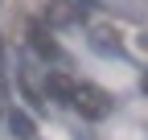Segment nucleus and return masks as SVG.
<instances>
[{"label": "nucleus", "mask_w": 148, "mask_h": 140, "mask_svg": "<svg viewBox=\"0 0 148 140\" xmlns=\"http://www.w3.org/2000/svg\"><path fill=\"white\" fill-rule=\"evenodd\" d=\"M8 132H12L16 140H37V124H33V115L21 111V107L8 111Z\"/></svg>", "instance_id": "obj_4"}, {"label": "nucleus", "mask_w": 148, "mask_h": 140, "mask_svg": "<svg viewBox=\"0 0 148 140\" xmlns=\"http://www.w3.org/2000/svg\"><path fill=\"white\" fill-rule=\"evenodd\" d=\"M78 16H82V8L70 4V0H62V4L49 8V25H70V21H78Z\"/></svg>", "instance_id": "obj_5"}, {"label": "nucleus", "mask_w": 148, "mask_h": 140, "mask_svg": "<svg viewBox=\"0 0 148 140\" xmlns=\"http://www.w3.org/2000/svg\"><path fill=\"white\" fill-rule=\"evenodd\" d=\"M70 107L82 111V119H107V115H111V95L99 91L95 82H74V91H70Z\"/></svg>", "instance_id": "obj_1"}, {"label": "nucleus", "mask_w": 148, "mask_h": 140, "mask_svg": "<svg viewBox=\"0 0 148 140\" xmlns=\"http://www.w3.org/2000/svg\"><path fill=\"white\" fill-rule=\"evenodd\" d=\"M29 49H33L37 58H45V62H66L62 45L53 41V33H49L45 25H33V29H29Z\"/></svg>", "instance_id": "obj_2"}, {"label": "nucleus", "mask_w": 148, "mask_h": 140, "mask_svg": "<svg viewBox=\"0 0 148 140\" xmlns=\"http://www.w3.org/2000/svg\"><path fill=\"white\" fill-rule=\"evenodd\" d=\"M70 91H74V78H66L62 70H49V74H45V95L53 103H66V107H70Z\"/></svg>", "instance_id": "obj_3"}, {"label": "nucleus", "mask_w": 148, "mask_h": 140, "mask_svg": "<svg viewBox=\"0 0 148 140\" xmlns=\"http://www.w3.org/2000/svg\"><path fill=\"white\" fill-rule=\"evenodd\" d=\"M90 45H95L99 54H119V41H111L107 29H95V33H90Z\"/></svg>", "instance_id": "obj_6"}]
</instances>
